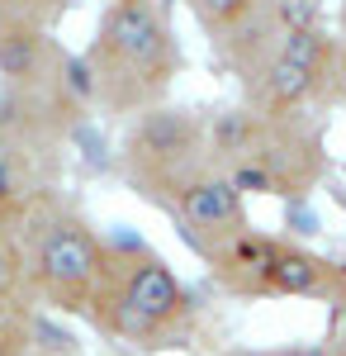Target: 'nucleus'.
Masks as SVG:
<instances>
[{
	"label": "nucleus",
	"instance_id": "16",
	"mask_svg": "<svg viewBox=\"0 0 346 356\" xmlns=\"http://www.w3.org/2000/svg\"><path fill=\"white\" fill-rule=\"evenodd\" d=\"M228 356H342V342H290V347H261V352H228Z\"/></svg>",
	"mask_w": 346,
	"mask_h": 356
},
{
	"label": "nucleus",
	"instance_id": "17",
	"mask_svg": "<svg viewBox=\"0 0 346 356\" xmlns=\"http://www.w3.org/2000/svg\"><path fill=\"white\" fill-rule=\"evenodd\" d=\"M332 105H346V0L337 5V86H332Z\"/></svg>",
	"mask_w": 346,
	"mask_h": 356
},
{
	"label": "nucleus",
	"instance_id": "11",
	"mask_svg": "<svg viewBox=\"0 0 346 356\" xmlns=\"http://www.w3.org/2000/svg\"><path fill=\"white\" fill-rule=\"evenodd\" d=\"M280 238L261 233V228H242L228 243H218L204 257L209 275L218 280L223 295L233 300H266V275H270V257H275Z\"/></svg>",
	"mask_w": 346,
	"mask_h": 356
},
{
	"label": "nucleus",
	"instance_id": "12",
	"mask_svg": "<svg viewBox=\"0 0 346 356\" xmlns=\"http://www.w3.org/2000/svg\"><path fill=\"white\" fill-rule=\"evenodd\" d=\"M57 166H62V157L38 152V147H28V143L0 129V214L15 219L38 191H53Z\"/></svg>",
	"mask_w": 346,
	"mask_h": 356
},
{
	"label": "nucleus",
	"instance_id": "20",
	"mask_svg": "<svg viewBox=\"0 0 346 356\" xmlns=\"http://www.w3.org/2000/svg\"><path fill=\"white\" fill-rule=\"evenodd\" d=\"M223 356H228V352H223Z\"/></svg>",
	"mask_w": 346,
	"mask_h": 356
},
{
	"label": "nucleus",
	"instance_id": "5",
	"mask_svg": "<svg viewBox=\"0 0 346 356\" xmlns=\"http://www.w3.org/2000/svg\"><path fill=\"white\" fill-rule=\"evenodd\" d=\"M204 162H209L204 110L161 100V105H152V110H142V114L129 119V129L119 138L114 171H119V181H124L138 200L161 204L190 171H199Z\"/></svg>",
	"mask_w": 346,
	"mask_h": 356
},
{
	"label": "nucleus",
	"instance_id": "2",
	"mask_svg": "<svg viewBox=\"0 0 346 356\" xmlns=\"http://www.w3.org/2000/svg\"><path fill=\"white\" fill-rule=\"evenodd\" d=\"M204 143L209 162L238 181L242 195L270 200H308L327 176V143L313 114L270 119L247 105L204 110Z\"/></svg>",
	"mask_w": 346,
	"mask_h": 356
},
{
	"label": "nucleus",
	"instance_id": "4",
	"mask_svg": "<svg viewBox=\"0 0 346 356\" xmlns=\"http://www.w3.org/2000/svg\"><path fill=\"white\" fill-rule=\"evenodd\" d=\"M10 223L24 247L33 304L53 309L62 318H85L105 280V238L90 228V219L76 204H67L53 186L33 195Z\"/></svg>",
	"mask_w": 346,
	"mask_h": 356
},
{
	"label": "nucleus",
	"instance_id": "8",
	"mask_svg": "<svg viewBox=\"0 0 346 356\" xmlns=\"http://www.w3.org/2000/svg\"><path fill=\"white\" fill-rule=\"evenodd\" d=\"M166 219L176 223L181 243L204 261L218 243H228L233 233L252 228V214H247V195L238 191V181L228 171H218L213 162H204L199 171H190L176 191L157 204Z\"/></svg>",
	"mask_w": 346,
	"mask_h": 356
},
{
	"label": "nucleus",
	"instance_id": "9",
	"mask_svg": "<svg viewBox=\"0 0 346 356\" xmlns=\"http://www.w3.org/2000/svg\"><path fill=\"white\" fill-rule=\"evenodd\" d=\"M266 300H318L342 309L346 304V261H332L304 243H285L270 257L266 275Z\"/></svg>",
	"mask_w": 346,
	"mask_h": 356
},
{
	"label": "nucleus",
	"instance_id": "19",
	"mask_svg": "<svg viewBox=\"0 0 346 356\" xmlns=\"http://www.w3.org/2000/svg\"><path fill=\"white\" fill-rule=\"evenodd\" d=\"M0 219H5V214H0Z\"/></svg>",
	"mask_w": 346,
	"mask_h": 356
},
{
	"label": "nucleus",
	"instance_id": "14",
	"mask_svg": "<svg viewBox=\"0 0 346 356\" xmlns=\"http://www.w3.org/2000/svg\"><path fill=\"white\" fill-rule=\"evenodd\" d=\"M33 309H19V314H0V356H33Z\"/></svg>",
	"mask_w": 346,
	"mask_h": 356
},
{
	"label": "nucleus",
	"instance_id": "1",
	"mask_svg": "<svg viewBox=\"0 0 346 356\" xmlns=\"http://www.w3.org/2000/svg\"><path fill=\"white\" fill-rule=\"evenodd\" d=\"M85 323L129 352H181L199 328V300L133 233L105 238V280Z\"/></svg>",
	"mask_w": 346,
	"mask_h": 356
},
{
	"label": "nucleus",
	"instance_id": "13",
	"mask_svg": "<svg viewBox=\"0 0 346 356\" xmlns=\"http://www.w3.org/2000/svg\"><path fill=\"white\" fill-rule=\"evenodd\" d=\"M33 309V290H28V271H24V247L15 223L0 219V314H19Z\"/></svg>",
	"mask_w": 346,
	"mask_h": 356
},
{
	"label": "nucleus",
	"instance_id": "6",
	"mask_svg": "<svg viewBox=\"0 0 346 356\" xmlns=\"http://www.w3.org/2000/svg\"><path fill=\"white\" fill-rule=\"evenodd\" d=\"M332 86H337V33L322 29H299L285 33L280 48L261 67V76L242 86V105L270 119L285 114H313L332 105Z\"/></svg>",
	"mask_w": 346,
	"mask_h": 356
},
{
	"label": "nucleus",
	"instance_id": "15",
	"mask_svg": "<svg viewBox=\"0 0 346 356\" xmlns=\"http://www.w3.org/2000/svg\"><path fill=\"white\" fill-rule=\"evenodd\" d=\"M275 15H280L285 33L322 29V24H327V0H275Z\"/></svg>",
	"mask_w": 346,
	"mask_h": 356
},
{
	"label": "nucleus",
	"instance_id": "10",
	"mask_svg": "<svg viewBox=\"0 0 346 356\" xmlns=\"http://www.w3.org/2000/svg\"><path fill=\"white\" fill-rule=\"evenodd\" d=\"M62 62L67 48L48 24H0V90H53Z\"/></svg>",
	"mask_w": 346,
	"mask_h": 356
},
{
	"label": "nucleus",
	"instance_id": "7",
	"mask_svg": "<svg viewBox=\"0 0 346 356\" xmlns=\"http://www.w3.org/2000/svg\"><path fill=\"white\" fill-rule=\"evenodd\" d=\"M186 5L199 33L209 38L218 72H228L238 90L261 76V67L275 57L280 38H285L275 0H186Z\"/></svg>",
	"mask_w": 346,
	"mask_h": 356
},
{
	"label": "nucleus",
	"instance_id": "18",
	"mask_svg": "<svg viewBox=\"0 0 346 356\" xmlns=\"http://www.w3.org/2000/svg\"><path fill=\"white\" fill-rule=\"evenodd\" d=\"M337 314H342V328L332 332V337H337V342H342V356H346V304H342V309H337Z\"/></svg>",
	"mask_w": 346,
	"mask_h": 356
},
{
	"label": "nucleus",
	"instance_id": "3",
	"mask_svg": "<svg viewBox=\"0 0 346 356\" xmlns=\"http://www.w3.org/2000/svg\"><path fill=\"white\" fill-rule=\"evenodd\" d=\"M171 0H105L85 62L95 72V110L133 119L171 95L186 48L171 24Z\"/></svg>",
	"mask_w": 346,
	"mask_h": 356
}]
</instances>
